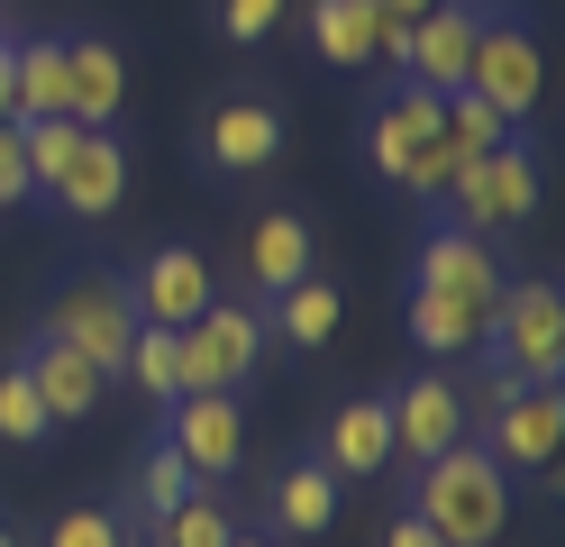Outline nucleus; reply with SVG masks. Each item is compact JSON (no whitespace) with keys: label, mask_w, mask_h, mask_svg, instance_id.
<instances>
[{"label":"nucleus","mask_w":565,"mask_h":547,"mask_svg":"<svg viewBox=\"0 0 565 547\" xmlns=\"http://www.w3.org/2000/svg\"><path fill=\"white\" fill-rule=\"evenodd\" d=\"M411 511L438 529V547H492L502 520H511V465L492 448H475V438H456L447 456L419 465V502Z\"/></svg>","instance_id":"f257e3e1"},{"label":"nucleus","mask_w":565,"mask_h":547,"mask_svg":"<svg viewBox=\"0 0 565 547\" xmlns=\"http://www.w3.org/2000/svg\"><path fill=\"white\" fill-rule=\"evenodd\" d=\"M483 338L502 347V375L511 383H556L565 375V292L556 283H502Z\"/></svg>","instance_id":"f03ea898"},{"label":"nucleus","mask_w":565,"mask_h":547,"mask_svg":"<svg viewBox=\"0 0 565 547\" xmlns=\"http://www.w3.org/2000/svg\"><path fill=\"white\" fill-rule=\"evenodd\" d=\"M447 210H456V229H475V238L520 229V219L539 210V156H529L520 137H502L492 156H475L466 173L447 182Z\"/></svg>","instance_id":"7ed1b4c3"},{"label":"nucleus","mask_w":565,"mask_h":547,"mask_svg":"<svg viewBox=\"0 0 565 547\" xmlns=\"http://www.w3.org/2000/svg\"><path fill=\"white\" fill-rule=\"evenodd\" d=\"M173 347H183V392H237L265 365V319L246 302H210L192 328H173Z\"/></svg>","instance_id":"20e7f679"},{"label":"nucleus","mask_w":565,"mask_h":547,"mask_svg":"<svg viewBox=\"0 0 565 547\" xmlns=\"http://www.w3.org/2000/svg\"><path fill=\"white\" fill-rule=\"evenodd\" d=\"M46 338H64V347H83L100 375L128 356V338H137V302H128V283L119 274H74L55 292V311H46Z\"/></svg>","instance_id":"39448f33"},{"label":"nucleus","mask_w":565,"mask_h":547,"mask_svg":"<svg viewBox=\"0 0 565 547\" xmlns=\"http://www.w3.org/2000/svg\"><path fill=\"white\" fill-rule=\"evenodd\" d=\"M539 83H547V64H539V36H529L520 19H483L475 28V64H466V92L492 101L502 119L520 128L529 109H539Z\"/></svg>","instance_id":"423d86ee"},{"label":"nucleus","mask_w":565,"mask_h":547,"mask_svg":"<svg viewBox=\"0 0 565 547\" xmlns=\"http://www.w3.org/2000/svg\"><path fill=\"white\" fill-rule=\"evenodd\" d=\"M502 255H492V238L475 229H429L419 238V265H411V292H438V302H466L492 319V302H502Z\"/></svg>","instance_id":"0eeeda50"},{"label":"nucleus","mask_w":565,"mask_h":547,"mask_svg":"<svg viewBox=\"0 0 565 547\" xmlns=\"http://www.w3.org/2000/svg\"><path fill=\"white\" fill-rule=\"evenodd\" d=\"M128 302H137L147 328H192L210 302H220V274H210L201 246H156L147 265L128 274Z\"/></svg>","instance_id":"6e6552de"},{"label":"nucleus","mask_w":565,"mask_h":547,"mask_svg":"<svg viewBox=\"0 0 565 547\" xmlns=\"http://www.w3.org/2000/svg\"><path fill=\"white\" fill-rule=\"evenodd\" d=\"M173 456L192 465V484H220V474L246 456V420H237V392H173Z\"/></svg>","instance_id":"1a4fd4ad"},{"label":"nucleus","mask_w":565,"mask_h":547,"mask_svg":"<svg viewBox=\"0 0 565 547\" xmlns=\"http://www.w3.org/2000/svg\"><path fill=\"white\" fill-rule=\"evenodd\" d=\"M383 411H393V456H411V465H429V456H447L466 438V392L447 375H411Z\"/></svg>","instance_id":"9d476101"},{"label":"nucleus","mask_w":565,"mask_h":547,"mask_svg":"<svg viewBox=\"0 0 565 547\" xmlns=\"http://www.w3.org/2000/svg\"><path fill=\"white\" fill-rule=\"evenodd\" d=\"M475 28H483V10L475 0H438L429 19H411V73L402 83H419V92H466V64H475Z\"/></svg>","instance_id":"9b49d317"},{"label":"nucleus","mask_w":565,"mask_h":547,"mask_svg":"<svg viewBox=\"0 0 565 547\" xmlns=\"http://www.w3.org/2000/svg\"><path fill=\"white\" fill-rule=\"evenodd\" d=\"M556 438H565V401H556V383H520L502 411H492V456L520 465V474L556 465Z\"/></svg>","instance_id":"f8f14e48"},{"label":"nucleus","mask_w":565,"mask_h":547,"mask_svg":"<svg viewBox=\"0 0 565 547\" xmlns=\"http://www.w3.org/2000/svg\"><path fill=\"white\" fill-rule=\"evenodd\" d=\"M119 101H128V64H119V46H110V36H64V119L110 128Z\"/></svg>","instance_id":"ddd939ff"},{"label":"nucleus","mask_w":565,"mask_h":547,"mask_svg":"<svg viewBox=\"0 0 565 547\" xmlns=\"http://www.w3.org/2000/svg\"><path fill=\"white\" fill-rule=\"evenodd\" d=\"M55 201L74 210V219H110V210L128 201V146H119L110 128H83V137H74V165L55 173Z\"/></svg>","instance_id":"4468645a"},{"label":"nucleus","mask_w":565,"mask_h":547,"mask_svg":"<svg viewBox=\"0 0 565 547\" xmlns=\"http://www.w3.org/2000/svg\"><path fill=\"white\" fill-rule=\"evenodd\" d=\"M201 146H210L220 173H265L282 156V119H274V101H220L210 128H201Z\"/></svg>","instance_id":"2eb2a0df"},{"label":"nucleus","mask_w":565,"mask_h":547,"mask_svg":"<svg viewBox=\"0 0 565 547\" xmlns=\"http://www.w3.org/2000/svg\"><path fill=\"white\" fill-rule=\"evenodd\" d=\"M438 137V92H419V83H402L393 101L374 109V128H365V156H374V173L383 182H402L411 165H419V146Z\"/></svg>","instance_id":"dca6fc26"},{"label":"nucleus","mask_w":565,"mask_h":547,"mask_svg":"<svg viewBox=\"0 0 565 547\" xmlns=\"http://www.w3.org/2000/svg\"><path fill=\"white\" fill-rule=\"evenodd\" d=\"M28 383H38L46 420H83V411H100V392H110V375H100L83 347H64V338H46L38 356H28Z\"/></svg>","instance_id":"f3484780"},{"label":"nucleus","mask_w":565,"mask_h":547,"mask_svg":"<svg viewBox=\"0 0 565 547\" xmlns=\"http://www.w3.org/2000/svg\"><path fill=\"white\" fill-rule=\"evenodd\" d=\"M246 274H256V292H292L310 274V219L301 210H265L256 238H246Z\"/></svg>","instance_id":"a211bd4d"},{"label":"nucleus","mask_w":565,"mask_h":547,"mask_svg":"<svg viewBox=\"0 0 565 547\" xmlns=\"http://www.w3.org/2000/svg\"><path fill=\"white\" fill-rule=\"evenodd\" d=\"M320 465H329V474L393 465V411H383V401H347V411L329 420V438H320Z\"/></svg>","instance_id":"6ab92c4d"},{"label":"nucleus","mask_w":565,"mask_h":547,"mask_svg":"<svg viewBox=\"0 0 565 547\" xmlns=\"http://www.w3.org/2000/svg\"><path fill=\"white\" fill-rule=\"evenodd\" d=\"M329 520H338V474L310 456V465H292V474L274 484V529H282V538H320Z\"/></svg>","instance_id":"aec40b11"},{"label":"nucleus","mask_w":565,"mask_h":547,"mask_svg":"<svg viewBox=\"0 0 565 547\" xmlns=\"http://www.w3.org/2000/svg\"><path fill=\"white\" fill-rule=\"evenodd\" d=\"M374 28H383V10L374 0H310V46H320L329 64H374Z\"/></svg>","instance_id":"412c9836"},{"label":"nucleus","mask_w":565,"mask_h":547,"mask_svg":"<svg viewBox=\"0 0 565 547\" xmlns=\"http://www.w3.org/2000/svg\"><path fill=\"white\" fill-rule=\"evenodd\" d=\"M10 73H19V119H64V36H19Z\"/></svg>","instance_id":"4be33fe9"},{"label":"nucleus","mask_w":565,"mask_h":547,"mask_svg":"<svg viewBox=\"0 0 565 547\" xmlns=\"http://www.w3.org/2000/svg\"><path fill=\"white\" fill-rule=\"evenodd\" d=\"M483 311H466V302H438V292H411V338H419V356H466V347H483Z\"/></svg>","instance_id":"5701e85b"},{"label":"nucleus","mask_w":565,"mask_h":547,"mask_svg":"<svg viewBox=\"0 0 565 547\" xmlns=\"http://www.w3.org/2000/svg\"><path fill=\"white\" fill-rule=\"evenodd\" d=\"M274 328H282L292 347H329V338H338V292H329L320 274H301L292 292H274Z\"/></svg>","instance_id":"b1692460"},{"label":"nucleus","mask_w":565,"mask_h":547,"mask_svg":"<svg viewBox=\"0 0 565 547\" xmlns=\"http://www.w3.org/2000/svg\"><path fill=\"white\" fill-rule=\"evenodd\" d=\"M119 375L147 392V401H173V392H183V347H173V328H147V319H137V338H128V356H119Z\"/></svg>","instance_id":"393cba45"},{"label":"nucleus","mask_w":565,"mask_h":547,"mask_svg":"<svg viewBox=\"0 0 565 547\" xmlns=\"http://www.w3.org/2000/svg\"><path fill=\"white\" fill-rule=\"evenodd\" d=\"M237 529H228V511H220V493L210 484H192L183 502L164 511V547H228Z\"/></svg>","instance_id":"a878e982"},{"label":"nucleus","mask_w":565,"mask_h":547,"mask_svg":"<svg viewBox=\"0 0 565 547\" xmlns=\"http://www.w3.org/2000/svg\"><path fill=\"white\" fill-rule=\"evenodd\" d=\"M55 420H46V401H38V383H28V365H10L0 375V448H38Z\"/></svg>","instance_id":"bb28decb"},{"label":"nucleus","mask_w":565,"mask_h":547,"mask_svg":"<svg viewBox=\"0 0 565 547\" xmlns=\"http://www.w3.org/2000/svg\"><path fill=\"white\" fill-rule=\"evenodd\" d=\"M183 493H192V465H183V456H173V448H156L147 465H137V502H147V511H156V520H164V511H173V502H183Z\"/></svg>","instance_id":"cd10ccee"},{"label":"nucleus","mask_w":565,"mask_h":547,"mask_svg":"<svg viewBox=\"0 0 565 547\" xmlns=\"http://www.w3.org/2000/svg\"><path fill=\"white\" fill-rule=\"evenodd\" d=\"M38 192V173H28V128L19 119H0V210Z\"/></svg>","instance_id":"c85d7f7f"},{"label":"nucleus","mask_w":565,"mask_h":547,"mask_svg":"<svg viewBox=\"0 0 565 547\" xmlns=\"http://www.w3.org/2000/svg\"><path fill=\"white\" fill-rule=\"evenodd\" d=\"M46 547H128V538H119V511H64Z\"/></svg>","instance_id":"c756f323"},{"label":"nucleus","mask_w":565,"mask_h":547,"mask_svg":"<svg viewBox=\"0 0 565 547\" xmlns=\"http://www.w3.org/2000/svg\"><path fill=\"white\" fill-rule=\"evenodd\" d=\"M274 19H282V0H220L228 46H256V36H274Z\"/></svg>","instance_id":"7c9ffc66"},{"label":"nucleus","mask_w":565,"mask_h":547,"mask_svg":"<svg viewBox=\"0 0 565 547\" xmlns=\"http://www.w3.org/2000/svg\"><path fill=\"white\" fill-rule=\"evenodd\" d=\"M383 547H438V529H429V520L411 511V520H393V538H383Z\"/></svg>","instance_id":"2f4dec72"},{"label":"nucleus","mask_w":565,"mask_h":547,"mask_svg":"<svg viewBox=\"0 0 565 547\" xmlns=\"http://www.w3.org/2000/svg\"><path fill=\"white\" fill-rule=\"evenodd\" d=\"M0 119H19V73H10V36H0Z\"/></svg>","instance_id":"473e14b6"},{"label":"nucleus","mask_w":565,"mask_h":547,"mask_svg":"<svg viewBox=\"0 0 565 547\" xmlns=\"http://www.w3.org/2000/svg\"><path fill=\"white\" fill-rule=\"evenodd\" d=\"M374 10H383V19H429L438 0H374Z\"/></svg>","instance_id":"72a5a7b5"},{"label":"nucleus","mask_w":565,"mask_h":547,"mask_svg":"<svg viewBox=\"0 0 565 547\" xmlns=\"http://www.w3.org/2000/svg\"><path fill=\"white\" fill-rule=\"evenodd\" d=\"M228 547H274V538H246V529H237V538H228Z\"/></svg>","instance_id":"f704fd0d"},{"label":"nucleus","mask_w":565,"mask_h":547,"mask_svg":"<svg viewBox=\"0 0 565 547\" xmlns=\"http://www.w3.org/2000/svg\"><path fill=\"white\" fill-rule=\"evenodd\" d=\"M0 547H19V529H0Z\"/></svg>","instance_id":"c9c22d12"},{"label":"nucleus","mask_w":565,"mask_h":547,"mask_svg":"<svg viewBox=\"0 0 565 547\" xmlns=\"http://www.w3.org/2000/svg\"><path fill=\"white\" fill-rule=\"evenodd\" d=\"M147 547H164V538H147Z\"/></svg>","instance_id":"e433bc0d"}]
</instances>
